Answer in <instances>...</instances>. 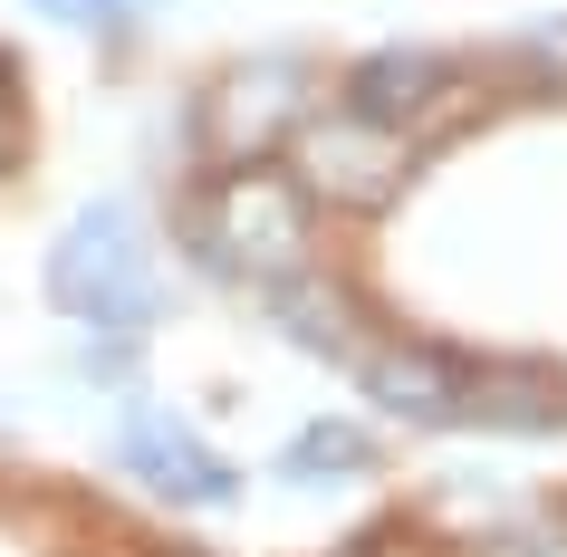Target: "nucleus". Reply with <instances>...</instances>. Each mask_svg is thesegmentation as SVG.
I'll return each mask as SVG.
<instances>
[{
    "label": "nucleus",
    "instance_id": "f03ea898",
    "mask_svg": "<svg viewBox=\"0 0 567 557\" xmlns=\"http://www.w3.org/2000/svg\"><path fill=\"white\" fill-rule=\"evenodd\" d=\"M193 250L203 269L279 298L318 260V203L299 193L289 164H212V183L193 193Z\"/></svg>",
    "mask_w": 567,
    "mask_h": 557
},
{
    "label": "nucleus",
    "instance_id": "9b49d317",
    "mask_svg": "<svg viewBox=\"0 0 567 557\" xmlns=\"http://www.w3.org/2000/svg\"><path fill=\"white\" fill-rule=\"evenodd\" d=\"M39 20H106V0H30Z\"/></svg>",
    "mask_w": 567,
    "mask_h": 557
},
{
    "label": "nucleus",
    "instance_id": "9d476101",
    "mask_svg": "<svg viewBox=\"0 0 567 557\" xmlns=\"http://www.w3.org/2000/svg\"><path fill=\"white\" fill-rule=\"evenodd\" d=\"M347 557H423V548H414V538H404V528H365V538H357V548H347Z\"/></svg>",
    "mask_w": 567,
    "mask_h": 557
},
{
    "label": "nucleus",
    "instance_id": "0eeeda50",
    "mask_svg": "<svg viewBox=\"0 0 567 557\" xmlns=\"http://www.w3.org/2000/svg\"><path fill=\"white\" fill-rule=\"evenodd\" d=\"M116 462H125V481H135V491L174 499V509H231V499H240V471L221 462V452H212L183 413H164V404H135V413H125Z\"/></svg>",
    "mask_w": 567,
    "mask_h": 557
},
{
    "label": "nucleus",
    "instance_id": "1a4fd4ad",
    "mask_svg": "<svg viewBox=\"0 0 567 557\" xmlns=\"http://www.w3.org/2000/svg\"><path fill=\"white\" fill-rule=\"evenodd\" d=\"M20 125H30V106H20V68H10V49H0V174L20 164Z\"/></svg>",
    "mask_w": 567,
    "mask_h": 557
},
{
    "label": "nucleus",
    "instance_id": "f257e3e1",
    "mask_svg": "<svg viewBox=\"0 0 567 557\" xmlns=\"http://www.w3.org/2000/svg\"><path fill=\"white\" fill-rule=\"evenodd\" d=\"M347 365H357L365 404L414 423V433H548L567 413V384L548 365L472 355L443 337H365Z\"/></svg>",
    "mask_w": 567,
    "mask_h": 557
},
{
    "label": "nucleus",
    "instance_id": "39448f33",
    "mask_svg": "<svg viewBox=\"0 0 567 557\" xmlns=\"http://www.w3.org/2000/svg\"><path fill=\"white\" fill-rule=\"evenodd\" d=\"M299 193L308 203H328V212H347V221H375V212H394L404 203V183H414V145L404 135H385V125H365L357 106H337V116H308L299 135Z\"/></svg>",
    "mask_w": 567,
    "mask_h": 557
},
{
    "label": "nucleus",
    "instance_id": "f8f14e48",
    "mask_svg": "<svg viewBox=\"0 0 567 557\" xmlns=\"http://www.w3.org/2000/svg\"><path fill=\"white\" fill-rule=\"evenodd\" d=\"M164 557H193V548H164Z\"/></svg>",
    "mask_w": 567,
    "mask_h": 557
},
{
    "label": "nucleus",
    "instance_id": "6e6552de",
    "mask_svg": "<svg viewBox=\"0 0 567 557\" xmlns=\"http://www.w3.org/2000/svg\"><path fill=\"white\" fill-rule=\"evenodd\" d=\"M375 471V433L365 423H308V433H289V452H279V481L289 491H337V481H365Z\"/></svg>",
    "mask_w": 567,
    "mask_h": 557
},
{
    "label": "nucleus",
    "instance_id": "7ed1b4c3",
    "mask_svg": "<svg viewBox=\"0 0 567 557\" xmlns=\"http://www.w3.org/2000/svg\"><path fill=\"white\" fill-rule=\"evenodd\" d=\"M49 308L78 327H106V337H145L164 318V269L125 203H87L49 240Z\"/></svg>",
    "mask_w": 567,
    "mask_h": 557
},
{
    "label": "nucleus",
    "instance_id": "423d86ee",
    "mask_svg": "<svg viewBox=\"0 0 567 557\" xmlns=\"http://www.w3.org/2000/svg\"><path fill=\"white\" fill-rule=\"evenodd\" d=\"M347 106L423 154L433 135H452V125L481 116V78L462 59H443V49H375V59L347 68Z\"/></svg>",
    "mask_w": 567,
    "mask_h": 557
},
{
    "label": "nucleus",
    "instance_id": "20e7f679",
    "mask_svg": "<svg viewBox=\"0 0 567 557\" xmlns=\"http://www.w3.org/2000/svg\"><path fill=\"white\" fill-rule=\"evenodd\" d=\"M308 116H318V78H308V59L279 49V59L221 68L203 87V106H193V135H203L212 164H269Z\"/></svg>",
    "mask_w": 567,
    "mask_h": 557
}]
</instances>
